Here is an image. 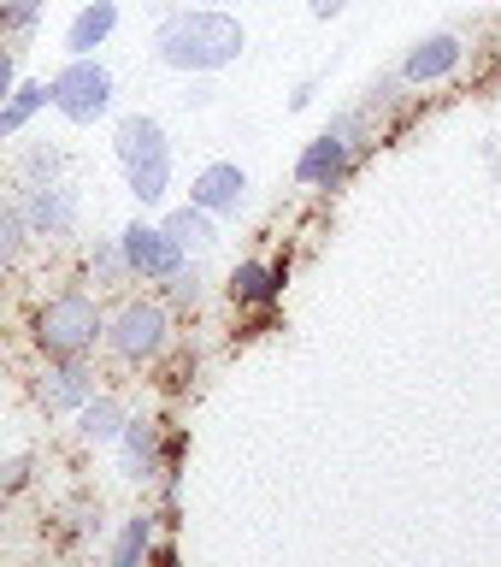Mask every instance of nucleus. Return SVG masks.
<instances>
[{
	"label": "nucleus",
	"instance_id": "nucleus-1",
	"mask_svg": "<svg viewBox=\"0 0 501 567\" xmlns=\"http://www.w3.org/2000/svg\"><path fill=\"white\" fill-rule=\"evenodd\" d=\"M248 53V30L225 7H177L154 24V60L184 71V78H212Z\"/></svg>",
	"mask_w": 501,
	"mask_h": 567
},
{
	"label": "nucleus",
	"instance_id": "nucleus-2",
	"mask_svg": "<svg viewBox=\"0 0 501 567\" xmlns=\"http://www.w3.org/2000/svg\"><path fill=\"white\" fill-rule=\"evenodd\" d=\"M101 337H106V308H101V296L77 290V284L35 301V313H30V343L42 361H95Z\"/></svg>",
	"mask_w": 501,
	"mask_h": 567
},
{
	"label": "nucleus",
	"instance_id": "nucleus-3",
	"mask_svg": "<svg viewBox=\"0 0 501 567\" xmlns=\"http://www.w3.org/2000/svg\"><path fill=\"white\" fill-rule=\"evenodd\" d=\"M113 159H118L124 189H131V202L142 213L171 195V136L154 113H124L113 124Z\"/></svg>",
	"mask_w": 501,
	"mask_h": 567
},
{
	"label": "nucleus",
	"instance_id": "nucleus-4",
	"mask_svg": "<svg viewBox=\"0 0 501 567\" xmlns=\"http://www.w3.org/2000/svg\"><path fill=\"white\" fill-rule=\"evenodd\" d=\"M177 343V313L166 308L159 296H118V308L106 313V337L101 349L113 354L118 367H159Z\"/></svg>",
	"mask_w": 501,
	"mask_h": 567
},
{
	"label": "nucleus",
	"instance_id": "nucleus-5",
	"mask_svg": "<svg viewBox=\"0 0 501 567\" xmlns=\"http://www.w3.org/2000/svg\"><path fill=\"white\" fill-rule=\"evenodd\" d=\"M361 136H366V113H361V106H354V113H336L313 142H301L295 184L301 189H336L354 172V159H361Z\"/></svg>",
	"mask_w": 501,
	"mask_h": 567
},
{
	"label": "nucleus",
	"instance_id": "nucleus-6",
	"mask_svg": "<svg viewBox=\"0 0 501 567\" xmlns=\"http://www.w3.org/2000/svg\"><path fill=\"white\" fill-rule=\"evenodd\" d=\"M113 101H118V78L101 60H65L48 78V106L65 124H101L113 113Z\"/></svg>",
	"mask_w": 501,
	"mask_h": 567
},
{
	"label": "nucleus",
	"instance_id": "nucleus-7",
	"mask_svg": "<svg viewBox=\"0 0 501 567\" xmlns=\"http://www.w3.org/2000/svg\"><path fill=\"white\" fill-rule=\"evenodd\" d=\"M18 213H24L35 243H71L83 230V195L53 177V184H18Z\"/></svg>",
	"mask_w": 501,
	"mask_h": 567
},
{
	"label": "nucleus",
	"instance_id": "nucleus-8",
	"mask_svg": "<svg viewBox=\"0 0 501 567\" xmlns=\"http://www.w3.org/2000/svg\"><path fill=\"white\" fill-rule=\"evenodd\" d=\"M118 248H124V266H131L136 284H159V278H171L177 266L189 260L184 248L166 237V225H159V219H142V213L118 230Z\"/></svg>",
	"mask_w": 501,
	"mask_h": 567
},
{
	"label": "nucleus",
	"instance_id": "nucleus-9",
	"mask_svg": "<svg viewBox=\"0 0 501 567\" xmlns=\"http://www.w3.org/2000/svg\"><path fill=\"white\" fill-rule=\"evenodd\" d=\"M95 396V361H42V372L30 379V402L42 414H77Z\"/></svg>",
	"mask_w": 501,
	"mask_h": 567
},
{
	"label": "nucleus",
	"instance_id": "nucleus-10",
	"mask_svg": "<svg viewBox=\"0 0 501 567\" xmlns=\"http://www.w3.org/2000/svg\"><path fill=\"white\" fill-rule=\"evenodd\" d=\"M460 65H467V42H460L455 30H431V35H419V42L401 53L396 78L407 89H437V83H449Z\"/></svg>",
	"mask_w": 501,
	"mask_h": 567
},
{
	"label": "nucleus",
	"instance_id": "nucleus-11",
	"mask_svg": "<svg viewBox=\"0 0 501 567\" xmlns=\"http://www.w3.org/2000/svg\"><path fill=\"white\" fill-rule=\"evenodd\" d=\"M283 284H290V260H260L248 255L230 266L225 278V296L237 313H265V308H283Z\"/></svg>",
	"mask_w": 501,
	"mask_h": 567
},
{
	"label": "nucleus",
	"instance_id": "nucleus-12",
	"mask_svg": "<svg viewBox=\"0 0 501 567\" xmlns=\"http://www.w3.org/2000/svg\"><path fill=\"white\" fill-rule=\"evenodd\" d=\"M118 450V473L136 478V485H154L159 467H166V425L154 414H131L124 420V437L113 443Z\"/></svg>",
	"mask_w": 501,
	"mask_h": 567
},
{
	"label": "nucleus",
	"instance_id": "nucleus-13",
	"mask_svg": "<svg viewBox=\"0 0 501 567\" xmlns=\"http://www.w3.org/2000/svg\"><path fill=\"white\" fill-rule=\"evenodd\" d=\"M242 202H248V172L237 159H212V166L189 177V207L212 213V219H237Z\"/></svg>",
	"mask_w": 501,
	"mask_h": 567
},
{
	"label": "nucleus",
	"instance_id": "nucleus-14",
	"mask_svg": "<svg viewBox=\"0 0 501 567\" xmlns=\"http://www.w3.org/2000/svg\"><path fill=\"white\" fill-rule=\"evenodd\" d=\"M118 0H88L77 7V18L65 24V60H95V53L118 35Z\"/></svg>",
	"mask_w": 501,
	"mask_h": 567
},
{
	"label": "nucleus",
	"instance_id": "nucleus-15",
	"mask_svg": "<svg viewBox=\"0 0 501 567\" xmlns=\"http://www.w3.org/2000/svg\"><path fill=\"white\" fill-rule=\"evenodd\" d=\"M71 420H77V437H83V443H95V450H113V443L124 437V420H131V408H124L113 390H95V396H88Z\"/></svg>",
	"mask_w": 501,
	"mask_h": 567
},
{
	"label": "nucleus",
	"instance_id": "nucleus-16",
	"mask_svg": "<svg viewBox=\"0 0 501 567\" xmlns=\"http://www.w3.org/2000/svg\"><path fill=\"white\" fill-rule=\"evenodd\" d=\"M159 544V514H124L118 532H113V544H106V567H142L148 561V549Z\"/></svg>",
	"mask_w": 501,
	"mask_h": 567
},
{
	"label": "nucleus",
	"instance_id": "nucleus-17",
	"mask_svg": "<svg viewBox=\"0 0 501 567\" xmlns=\"http://www.w3.org/2000/svg\"><path fill=\"white\" fill-rule=\"evenodd\" d=\"M159 225H166V237L184 248V255H207V248H219V219H212V213H201V207H189V202L171 207Z\"/></svg>",
	"mask_w": 501,
	"mask_h": 567
},
{
	"label": "nucleus",
	"instance_id": "nucleus-18",
	"mask_svg": "<svg viewBox=\"0 0 501 567\" xmlns=\"http://www.w3.org/2000/svg\"><path fill=\"white\" fill-rule=\"evenodd\" d=\"M83 272H88V284H95V290H106V296H124V290L136 284V278H131V266H124L118 237H95V243H88Z\"/></svg>",
	"mask_w": 501,
	"mask_h": 567
},
{
	"label": "nucleus",
	"instance_id": "nucleus-19",
	"mask_svg": "<svg viewBox=\"0 0 501 567\" xmlns=\"http://www.w3.org/2000/svg\"><path fill=\"white\" fill-rule=\"evenodd\" d=\"M35 113H48V83H35V78H18V89L7 101H0V142H12V136H24Z\"/></svg>",
	"mask_w": 501,
	"mask_h": 567
},
{
	"label": "nucleus",
	"instance_id": "nucleus-20",
	"mask_svg": "<svg viewBox=\"0 0 501 567\" xmlns=\"http://www.w3.org/2000/svg\"><path fill=\"white\" fill-rule=\"evenodd\" d=\"M154 296L166 301L171 313H195V308H201V301H207V272H201V260L189 255V260L177 266L171 278H159V284H154Z\"/></svg>",
	"mask_w": 501,
	"mask_h": 567
},
{
	"label": "nucleus",
	"instance_id": "nucleus-21",
	"mask_svg": "<svg viewBox=\"0 0 501 567\" xmlns=\"http://www.w3.org/2000/svg\"><path fill=\"white\" fill-rule=\"evenodd\" d=\"M30 225H24V213H18V202H0V272H12L18 260L30 255Z\"/></svg>",
	"mask_w": 501,
	"mask_h": 567
},
{
	"label": "nucleus",
	"instance_id": "nucleus-22",
	"mask_svg": "<svg viewBox=\"0 0 501 567\" xmlns=\"http://www.w3.org/2000/svg\"><path fill=\"white\" fill-rule=\"evenodd\" d=\"M53 177H65V154L48 148V142H30L24 159H18V184H53Z\"/></svg>",
	"mask_w": 501,
	"mask_h": 567
},
{
	"label": "nucleus",
	"instance_id": "nucleus-23",
	"mask_svg": "<svg viewBox=\"0 0 501 567\" xmlns=\"http://www.w3.org/2000/svg\"><path fill=\"white\" fill-rule=\"evenodd\" d=\"M42 12H48V0H0V42H12V35H30Z\"/></svg>",
	"mask_w": 501,
	"mask_h": 567
},
{
	"label": "nucleus",
	"instance_id": "nucleus-24",
	"mask_svg": "<svg viewBox=\"0 0 501 567\" xmlns=\"http://www.w3.org/2000/svg\"><path fill=\"white\" fill-rule=\"evenodd\" d=\"M30 485H35V455H7V461H0V503L24 496Z\"/></svg>",
	"mask_w": 501,
	"mask_h": 567
},
{
	"label": "nucleus",
	"instance_id": "nucleus-25",
	"mask_svg": "<svg viewBox=\"0 0 501 567\" xmlns=\"http://www.w3.org/2000/svg\"><path fill=\"white\" fill-rule=\"evenodd\" d=\"M65 538H71V544H88V538H101V503H95V508H77V514H71Z\"/></svg>",
	"mask_w": 501,
	"mask_h": 567
},
{
	"label": "nucleus",
	"instance_id": "nucleus-26",
	"mask_svg": "<svg viewBox=\"0 0 501 567\" xmlns=\"http://www.w3.org/2000/svg\"><path fill=\"white\" fill-rule=\"evenodd\" d=\"M12 89H18V53H12L7 42H0V101H7Z\"/></svg>",
	"mask_w": 501,
	"mask_h": 567
},
{
	"label": "nucleus",
	"instance_id": "nucleus-27",
	"mask_svg": "<svg viewBox=\"0 0 501 567\" xmlns=\"http://www.w3.org/2000/svg\"><path fill=\"white\" fill-rule=\"evenodd\" d=\"M313 101H319V78H301V83L290 89V113H307Z\"/></svg>",
	"mask_w": 501,
	"mask_h": 567
},
{
	"label": "nucleus",
	"instance_id": "nucleus-28",
	"mask_svg": "<svg viewBox=\"0 0 501 567\" xmlns=\"http://www.w3.org/2000/svg\"><path fill=\"white\" fill-rule=\"evenodd\" d=\"M354 7V0H307V12L319 18V24H331V18H343Z\"/></svg>",
	"mask_w": 501,
	"mask_h": 567
},
{
	"label": "nucleus",
	"instance_id": "nucleus-29",
	"mask_svg": "<svg viewBox=\"0 0 501 567\" xmlns=\"http://www.w3.org/2000/svg\"><path fill=\"white\" fill-rule=\"evenodd\" d=\"M142 567H184V556H177V544H154Z\"/></svg>",
	"mask_w": 501,
	"mask_h": 567
},
{
	"label": "nucleus",
	"instance_id": "nucleus-30",
	"mask_svg": "<svg viewBox=\"0 0 501 567\" xmlns=\"http://www.w3.org/2000/svg\"><path fill=\"white\" fill-rule=\"evenodd\" d=\"M189 7H225V12H237L242 0H189Z\"/></svg>",
	"mask_w": 501,
	"mask_h": 567
}]
</instances>
